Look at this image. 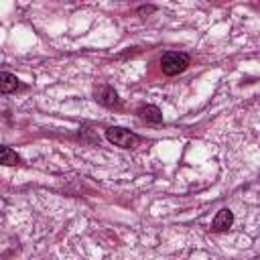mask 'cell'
<instances>
[{
    "label": "cell",
    "instance_id": "obj_1",
    "mask_svg": "<svg viewBox=\"0 0 260 260\" xmlns=\"http://www.w3.org/2000/svg\"><path fill=\"white\" fill-rule=\"evenodd\" d=\"M189 67V55L179 51H169L160 59V69L165 75H179Z\"/></svg>",
    "mask_w": 260,
    "mask_h": 260
},
{
    "label": "cell",
    "instance_id": "obj_2",
    "mask_svg": "<svg viewBox=\"0 0 260 260\" xmlns=\"http://www.w3.org/2000/svg\"><path fill=\"white\" fill-rule=\"evenodd\" d=\"M106 138H108L112 144L120 146V148H134V146L140 142L138 134H134V132H130V130H126V128H122V126H112V128H108V130H106Z\"/></svg>",
    "mask_w": 260,
    "mask_h": 260
},
{
    "label": "cell",
    "instance_id": "obj_3",
    "mask_svg": "<svg viewBox=\"0 0 260 260\" xmlns=\"http://www.w3.org/2000/svg\"><path fill=\"white\" fill-rule=\"evenodd\" d=\"M95 100H98L100 104L108 106V108H118V106H120V98H118L116 89L110 87V85H102V87L98 89V93H95Z\"/></svg>",
    "mask_w": 260,
    "mask_h": 260
},
{
    "label": "cell",
    "instance_id": "obj_4",
    "mask_svg": "<svg viewBox=\"0 0 260 260\" xmlns=\"http://www.w3.org/2000/svg\"><path fill=\"white\" fill-rule=\"evenodd\" d=\"M232 223H234V213H232L230 209H219L217 215L213 217L211 228H213L215 232H225V230L232 228Z\"/></svg>",
    "mask_w": 260,
    "mask_h": 260
},
{
    "label": "cell",
    "instance_id": "obj_5",
    "mask_svg": "<svg viewBox=\"0 0 260 260\" xmlns=\"http://www.w3.org/2000/svg\"><path fill=\"white\" fill-rule=\"evenodd\" d=\"M18 87H20V81H18L16 75H12L8 71H2L0 73V91L2 93H10V91H14Z\"/></svg>",
    "mask_w": 260,
    "mask_h": 260
},
{
    "label": "cell",
    "instance_id": "obj_6",
    "mask_svg": "<svg viewBox=\"0 0 260 260\" xmlns=\"http://www.w3.org/2000/svg\"><path fill=\"white\" fill-rule=\"evenodd\" d=\"M138 114H140V118L146 120V122L158 124V122L162 120V114H160V110H158L156 106H142V108L138 110Z\"/></svg>",
    "mask_w": 260,
    "mask_h": 260
},
{
    "label": "cell",
    "instance_id": "obj_7",
    "mask_svg": "<svg viewBox=\"0 0 260 260\" xmlns=\"http://www.w3.org/2000/svg\"><path fill=\"white\" fill-rule=\"evenodd\" d=\"M0 160H2V165L12 167V165H18V162H20V156H18L10 146H2V150H0Z\"/></svg>",
    "mask_w": 260,
    "mask_h": 260
},
{
    "label": "cell",
    "instance_id": "obj_8",
    "mask_svg": "<svg viewBox=\"0 0 260 260\" xmlns=\"http://www.w3.org/2000/svg\"><path fill=\"white\" fill-rule=\"evenodd\" d=\"M148 12H154V6H142V8H138V14H148Z\"/></svg>",
    "mask_w": 260,
    "mask_h": 260
}]
</instances>
